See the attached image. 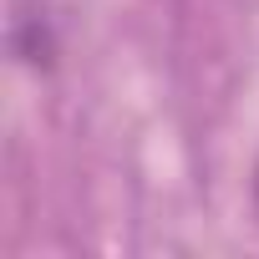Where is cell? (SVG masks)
Masks as SVG:
<instances>
[{
    "instance_id": "6da1fadb",
    "label": "cell",
    "mask_w": 259,
    "mask_h": 259,
    "mask_svg": "<svg viewBox=\"0 0 259 259\" xmlns=\"http://www.w3.org/2000/svg\"><path fill=\"white\" fill-rule=\"evenodd\" d=\"M254 203H259V173H254Z\"/></svg>"
}]
</instances>
